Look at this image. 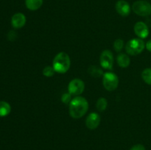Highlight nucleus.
Here are the masks:
<instances>
[{
  "instance_id": "obj_3",
  "label": "nucleus",
  "mask_w": 151,
  "mask_h": 150,
  "mask_svg": "<svg viewBox=\"0 0 151 150\" xmlns=\"http://www.w3.org/2000/svg\"><path fill=\"white\" fill-rule=\"evenodd\" d=\"M145 48V43L141 38L131 39L125 45V51L128 54L132 56L141 54Z\"/></svg>"
},
{
  "instance_id": "obj_17",
  "label": "nucleus",
  "mask_w": 151,
  "mask_h": 150,
  "mask_svg": "<svg viewBox=\"0 0 151 150\" xmlns=\"http://www.w3.org/2000/svg\"><path fill=\"white\" fill-rule=\"evenodd\" d=\"M142 78L145 83L151 85V68L144 69L142 72Z\"/></svg>"
},
{
  "instance_id": "obj_9",
  "label": "nucleus",
  "mask_w": 151,
  "mask_h": 150,
  "mask_svg": "<svg viewBox=\"0 0 151 150\" xmlns=\"http://www.w3.org/2000/svg\"><path fill=\"white\" fill-rule=\"evenodd\" d=\"M134 30L136 35L141 39H145L149 35L148 26L143 21L137 22L134 25Z\"/></svg>"
},
{
  "instance_id": "obj_16",
  "label": "nucleus",
  "mask_w": 151,
  "mask_h": 150,
  "mask_svg": "<svg viewBox=\"0 0 151 150\" xmlns=\"http://www.w3.org/2000/svg\"><path fill=\"white\" fill-rule=\"evenodd\" d=\"M88 71L90 74V75L94 76V77H100V76L103 75V74H104L101 69H100V68L96 66H90Z\"/></svg>"
},
{
  "instance_id": "obj_6",
  "label": "nucleus",
  "mask_w": 151,
  "mask_h": 150,
  "mask_svg": "<svg viewBox=\"0 0 151 150\" xmlns=\"http://www.w3.org/2000/svg\"><path fill=\"white\" fill-rule=\"evenodd\" d=\"M85 90V83L83 81L78 78L72 79L68 85V92L73 96L81 95Z\"/></svg>"
},
{
  "instance_id": "obj_19",
  "label": "nucleus",
  "mask_w": 151,
  "mask_h": 150,
  "mask_svg": "<svg viewBox=\"0 0 151 150\" xmlns=\"http://www.w3.org/2000/svg\"><path fill=\"white\" fill-rule=\"evenodd\" d=\"M124 47V41L123 40L118 38V39L115 40L114 43V49L116 52H120L122 50Z\"/></svg>"
},
{
  "instance_id": "obj_15",
  "label": "nucleus",
  "mask_w": 151,
  "mask_h": 150,
  "mask_svg": "<svg viewBox=\"0 0 151 150\" xmlns=\"http://www.w3.org/2000/svg\"><path fill=\"white\" fill-rule=\"evenodd\" d=\"M108 107V101L104 97H100L97 99V103H96V107L97 110L100 112H103L106 110Z\"/></svg>"
},
{
  "instance_id": "obj_4",
  "label": "nucleus",
  "mask_w": 151,
  "mask_h": 150,
  "mask_svg": "<svg viewBox=\"0 0 151 150\" xmlns=\"http://www.w3.org/2000/svg\"><path fill=\"white\" fill-rule=\"evenodd\" d=\"M132 10L139 16H148L151 14V4L145 0H139L132 5Z\"/></svg>"
},
{
  "instance_id": "obj_14",
  "label": "nucleus",
  "mask_w": 151,
  "mask_h": 150,
  "mask_svg": "<svg viewBox=\"0 0 151 150\" xmlns=\"http://www.w3.org/2000/svg\"><path fill=\"white\" fill-rule=\"evenodd\" d=\"M11 107L7 101H0V117H5L10 114Z\"/></svg>"
},
{
  "instance_id": "obj_7",
  "label": "nucleus",
  "mask_w": 151,
  "mask_h": 150,
  "mask_svg": "<svg viewBox=\"0 0 151 150\" xmlns=\"http://www.w3.org/2000/svg\"><path fill=\"white\" fill-rule=\"evenodd\" d=\"M100 66L106 70H111L114 66V56L110 50H104L102 51L100 57Z\"/></svg>"
},
{
  "instance_id": "obj_12",
  "label": "nucleus",
  "mask_w": 151,
  "mask_h": 150,
  "mask_svg": "<svg viewBox=\"0 0 151 150\" xmlns=\"http://www.w3.org/2000/svg\"><path fill=\"white\" fill-rule=\"evenodd\" d=\"M116 62L121 68L125 69L129 66L130 63H131V59H130L129 56L127 55L126 54L119 53L116 57Z\"/></svg>"
},
{
  "instance_id": "obj_10",
  "label": "nucleus",
  "mask_w": 151,
  "mask_h": 150,
  "mask_svg": "<svg viewBox=\"0 0 151 150\" xmlns=\"http://www.w3.org/2000/svg\"><path fill=\"white\" fill-rule=\"evenodd\" d=\"M116 12L119 15L122 17H127L130 15L131 10V7L129 3L125 0H119L116 3L115 5Z\"/></svg>"
},
{
  "instance_id": "obj_20",
  "label": "nucleus",
  "mask_w": 151,
  "mask_h": 150,
  "mask_svg": "<svg viewBox=\"0 0 151 150\" xmlns=\"http://www.w3.org/2000/svg\"><path fill=\"white\" fill-rule=\"evenodd\" d=\"M72 99V95L69 92L64 93L61 96V101L64 104H69Z\"/></svg>"
},
{
  "instance_id": "obj_11",
  "label": "nucleus",
  "mask_w": 151,
  "mask_h": 150,
  "mask_svg": "<svg viewBox=\"0 0 151 150\" xmlns=\"http://www.w3.org/2000/svg\"><path fill=\"white\" fill-rule=\"evenodd\" d=\"M27 21L26 16L22 13H17L13 16L11 19V24L16 29H20L25 25Z\"/></svg>"
},
{
  "instance_id": "obj_13",
  "label": "nucleus",
  "mask_w": 151,
  "mask_h": 150,
  "mask_svg": "<svg viewBox=\"0 0 151 150\" xmlns=\"http://www.w3.org/2000/svg\"><path fill=\"white\" fill-rule=\"evenodd\" d=\"M44 0H25V5L29 10L35 11L42 6Z\"/></svg>"
},
{
  "instance_id": "obj_2",
  "label": "nucleus",
  "mask_w": 151,
  "mask_h": 150,
  "mask_svg": "<svg viewBox=\"0 0 151 150\" xmlns=\"http://www.w3.org/2000/svg\"><path fill=\"white\" fill-rule=\"evenodd\" d=\"M70 66L71 60L67 53L60 51L55 56L52 61V67L55 72L58 74H65L69 70Z\"/></svg>"
},
{
  "instance_id": "obj_21",
  "label": "nucleus",
  "mask_w": 151,
  "mask_h": 150,
  "mask_svg": "<svg viewBox=\"0 0 151 150\" xmlns=\"http://www.w3.org/2000/svg\"><path fill=\"white\" fill-rule=\"evenodd\" d=\"M130 150H146L145 147L142 144H136L133 146Z\"/></svg>"
},
{
  "instance_id": "obj_5",
  "label": "nucleus",
  "mask_w": 151,
  "mask_h": 150,
  "mask_svg": "<svg viewBox=\"0 0 151 150\" xmlns=\"http://www.w3.org/2000/svg\"><path fill=\"white\" fill-rule=\"evenodd\" d=\"M103 84L107 91H113L118 87L119 78L116 74L107 71L103 75Z\"/></svg>"
},
{
  "instance_id": "obj_8",
  "label": "nucleus",
  "mask_w": 151,
  "mask_h": 150,
  "mask_svg": "<svg viewBox=\"0 0 151 150\" xmlns=\"http://www.w3.org/2000/svg\"><path fill=\"white\" fill-rule=\"evenodd\" d=\"M100 116L98 113H91L88 115L86 119V126L88 129H95L99 126L100 124Z\"/></svg>"
},
{
  "instance_id": "obj_1",
  "label": "nucleus",
  "mask_w": 151,
  "mask_h": 150,
  "mask_svg": "<svg viewBox=\"0 0 151 150\" xmlns=\"http://www.w3.org/2000/svg\"><path fill=\"white\" fill-rule=\"evenodd\" d=\"M88 109V102L83 96H75L69 103V115L73 119H78L86 115Z\"/></svg>"
},
{
  "instance_id": "obj_18",
  "label": "nucleus",
  "mask_w": 151,
  "mask_h": 150,
  "mask_svg": "<svg viewBox=\"0 0 151 150\" xmlns=\"http://www.w3.org/2000/svg\"><path fill=\"white\" fill-rule=\"evenodd\" d=\"M43 75L46 77H52V76H54L55 73V71L54 70L52 66H46L43 69Z\"/></svg>"
},
{
  "instance_id": "obj_22",
  "label": "nucleus",
  "mask_w": 151,
  "mask_h": 150,
  "mask_svg": "<svg viewBox=\"0 0 151 150\" xmlns=\"http://www.w3.org/2000/svg\"><path fill=\"white\" fill-rule=\"evenodd\" d=\"M145 48L147 49V51L151 52V39L149 40V41L145 44Z\"/></svg>"
}]
</instances>
